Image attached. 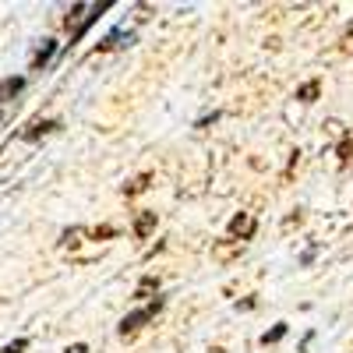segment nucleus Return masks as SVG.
Wrapping results in <instances>:
<instances>
[{"label":"nucleus","instance_id":"1","mask_svg":"<svg viewBox=\"0 0 353 353\" xmlns=\"http://www.w3.org/2000/svg\"><path fill=\"white\" fill-rule=\"evenodd\" d=\"M163 307V301H156V304H149V307H141V311H131L124 321H121V336H131V332H138L141 325H145V321H149L156 311Z\"/></svg>","mask_w":353,"mask_h":353},{"label":"nucleus","instance_id":"2","mask_svg":"<svg viewBox=\"0 0 353 353\" xmlns=\"http://www.w3.org/2000/svg\"><path fill=\"white\" fill-rule=\"evenodd\" d=\"M254 230H258V223H254V216H248V212H241V216L230 219V237L248 241V237H254Z\"/></svg>","mask_w":353,"mask_h":353},{"label":"nucleus","instance_id":"3","mask_svg":"<svg viewBox=\"0 0 353 353\" xmlns=\"http://www.w3.org/2000/svg\"><path fill=\"white\" fill-rule=\"evenodd\" d=\"M25 88V78H8V81H0V103H8L11 96H18Z\"/></svg>","mask_w":353,"mask_h":353},{"label":"nucleus","instance_id":"4","mask_svg":"<svg viewBox=\"0 0 353 353\" xmlns=\"http://www.w3.org/2000/svg\"><path fill=\"white\" fill-rule=\"evenodd\" d=\"M124 39L131 43L134 36H131V32H124V28H117V32H110V36H106V39L99 43V50H113V46H124Z\"/></svg>","mask_w":353,"mask_h":353},{"label":"nucleus","instance_id":"5","mask_svg":"<svg viewBox=\"0 0 353 353\" xmlns=\"http://www.w3.org/2000/svg\"><path fill=\"white\" fill-rule=\"evenodd\" d=\"M152 226H156V212H141L138 223H134V233H138V237H149Z\"/></svg>","mask_w":353,"mask_h":353},{"label":"nucleus","instance_id":"6","mask_svg":"<svg viewBox=\"0 0 353 353\" xmlns=\"http://www.w3.org/2000/svg\"><path fill=\"white\" fill-rule=\"evenodd\" d=\"M318 92H321V85H318V81H307V85L297 88V99H301V103H314Z\"/></svg>","mask_w":353,"mask_h":353},{"label":"nucleus","instance_id":"7","mask_svg":"<svg viewBox=\"0 0 353 353\" xmlns=\"http://www.w3.org/2000/svg\"><path fill=\"white\" fill-rule=\"evenodd\" d=\"M57 128H61V124H57V121H43V124H32V128H28L21 138H28V141H32V138H39V134H46V131H57Z\"/></svg>","mask_w":353,"mask_h":353},{"label":"nucleus","instance_id":"8","mask_svg":"<svg viewBox=\"0 0 353 353\" xmlns=\"http://www.w3.org/2000/svg\"><path fill=\"white\" fill-rule=\"evenodd\" d=\"M53 53H57V43H46V46H43V50H39V53L32 57V68H43V64L50 61Z\"/></svg>","mask_w":353,"mask_h":353},{"label":"nucleus","instance_id":"9","mask_svg":"<svg viewBox=\"0 0 353 353\" xmlns=\"http://www.w3.org/2000/svg\"><path fill=\"white\" fill-rule=\"evenodd\" d=\"M283 336H286V325H276L272 332H265V336H261V343H265V346H269V343H279Z\"/></svg>","mask_w":353,"mask_h":353},{"label":"nucleus","instance_id":"10","mask_svg":"<svg viewBox=\"0 0 353 353\" xmlns=\"http://www.w3.org/2000/svg\"><path fill=\"white\" fill-rule=\"evenodd\" d=\"M156 286H159V283H156L152 276H149V279H141V286H138V297H149V293H152Z\"/></svg>","mask_w":353,"mask_h":353},{"label":"nucleus","instance_id":"11","mask_svg":"<svg viewBox=\"0 0 353 353\" xmlns=\"http://www.w3.org/2000/svg\"><path fill=\"white\" fill-rule=\"evenodd\" d=\"M25 346H28V339H14V343H8V346L0 350V353H21Z\"/></svg>","mask_w":353,"mask_h":353},{"label":"nucleus","instance_id":"12","mask_svg":"<svg viewBox=\"0 0 353 353\" xmlns=\"http://www.w3.org/2000/svg\"><path fill=\"white\" fill-rule=\"evenodd\" d=\"M145 184H149V176H138V181H134V184H131V188H128V194H134V191H141V188H145Z\"/></svg>","mask_w":353,"mask_h":353},{"label":"nucleus","instance_id":"13","mask_svg":"<svg viewBox=\"0 0 353 353\" xmlns=\"http://www.w3.org/2000/svg\"><path fill=\"white\" fill-rule=\"evenodd\" d=\"M68 353H88V350H85V343H74V346H68Z\"/></svg>","mask_w":353,"mask_h":353}]
</instances>
